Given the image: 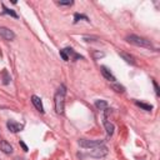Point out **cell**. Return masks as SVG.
Here are the masks:
<instances>
[{"mask_svg":"<svg viewBox=\"0 0 160 160\" xmlns=\"http://www.w3.org/2000/svg\"><path fill=\"white\" fill-rule=\"evenodd\" d=\"M152 85H154V88H155V92H156V95H159V94H160V90H159V86H158V84H156L155 80L152 81Z\"/></svg>","mask_w":160,"mask_h":160,"instance_id":"d6986e66","label":"cell"},{"mask_svg":"<svg viewBox=\"0 0 160 160\" xmlns=\"http://www.w3.org/2000/svg\"><path fill=\"white\" fill-rule=\"evenodd\" d=\"M60 56H61L65 61H68V60H69V56H68V54L64 51V49H62V50H60Z\"/></svg>","mask_w":160,"mask_h":160,"instance_id":"ac0fdd59","label":"cell"},{"mask_svg":"<svg viewBox=\"0 0 160 160\" xmlns=\"http://www.w3.org/2000/svg\"><path fill=\"white\" fill-rule=\"evenodd\" d=\"M79 145L84 149H90L98 145H102V140H88V139H80Z\"/></svg>","mask_w":160,"mask_h":160,"instance_id":"277c9868","label":"cell"},{"mask_svg":"<svg viewBox=\"0 0 160 160\" xmlns=\"http://www.w3.org/2000/svg\"><path fill=\"white\" fill-rule=\"evenodd\" d=\"M99 56L101 58V56H104V54H102V52H95V54H94V58H95V59H98Z\"/></svg>","mask_w":160,"mask_h":160,"instance_id":"44dd1931","label":"cell"},{"mask_svg":"<svg viewBox=\"0 0 160 160\" xmlns=\"http://www.w3.org/2000/svg\"><path fill=\"white\" fill-rule=\"evenodd\" d=\"M126 40L130 44L140 46V48H146V49L152 48V44L150 42V40H148L145 38H141V36H138V35H129V36H126Z\"/></svg>","mask_w":160,"mask_h":160,"instance_id":"7a4b0ae2","label":"cell"},{"mask_svg":"<svg viewBox=\"0 0 160 160\" xmlns=\"http://www.w3.org/2000/svg\"><path fill=\"white\" fill-rule=\"evenodd\" d=\"M0 150H1L4 154H11V152H12V146H11L8 141L1 140V141H0Z\"/></svg>","mask_w":160,"mask_h":160,"instance_id":"ba28073f","label":"cell"},{"mask_svg":"<svg viewBox=\"0 0 160 160\" xmlns=\"http://www.w3.org/2000/svg\"><path fill=\"white\" fill-rule=\"evenodd\" d=\"M65 94H66V89L64 85H60L55 96H54V101H55V111L58 114H64V106H65Z\"/></svg>","mask_w":160,"mask_h":160,"instance_id":"6da1fadb","label":"cell"},{"mask_svg":"<svg viewBox=\"0 0 160 160\" xmlns=\"http://www.w3.org/2000/svg\"><path fill=\"white\" fill-rule=\"evenodd\" d=\"M74 19H75V22H78V21L81 20V19H84L85 21H90L86 15H81V14H75V15H74Z\"/></svg>","mask_w":160,"mask_h":160,"instance_id":"9a60e30c","label":"cell"},{"mask_svg":"<svg viewBox=\"0 0 160 160\" xmlns=\"http://www.w3.org/2000/svg\"><path fill=\"white\" fill-rule=\"evenodd\" d=\"M120 56H122L125 60H126V62H129V64H135V60H134V58L132 56H130V55H128V54H125V52H120Z\"/></svg>","mask_w":160,"mask_h":160,"instance_id":"5bb4252c","label":"cell"},{"mask_svg":"<svg viewBox=\"0 0 160 160\" xmlns=\"http://www.w3.org/2000/svg\"><path fill=\"white\" fill-rule=\"evenodd\" d=\"M31 102H32V105L40 111V112H44V106H42V102H41V99L39 98V96H36V95H32L31 96Z\"/></svg>","mask_w":160,"mask_h":160,"instance_id":"52a82bcc","label":"cell"},{"mask_svg":"<svg viewBox=\"0 0 160 160\" xmlns=\"http://www.w3.org/2000/svg\"><path fill=\"white\" fill-rule=\"evenodd\" d=\"M104 125H105V129H106V132H108V135H112V132H114V125L108 120V118H105L104 116Z\"/></svg>","mask_w":160,"mask_h":160,"instance_id":"30bf717a","label":"cell"},{"mask_svg":"<svg viewBox=\"0 0 160 160\" xmlns=\"http://www.w3.org/2000/svg\"><path fill=\"white\" fill-rule=\"evenodd\" d=\"M135 104H136L138 106H140L141 109L146 110V111H150V110L152 109V105H150V104H145V102H140V101H135Z\"/></svg>","mask_w":160,"mask_h":160,"instance_id":"4fadbf2b","label":"cell"},{"mask_svg":"<svg viewBox=\"0 0 160 160\" xmlns=\"http://www.w3.org/2000/svg\"><path fill=\"white\" fill-rule=\"evenodd\" d=\"M108 154V148L105 145H98L94 148H90V150L88 151V155L92 156V158H104Z\"/></svg>","mask_w":160,"mask_h":160,"instance_id":"3957f363","label":"cell"},{"mask_svg":"<svg viewBox=\"0 0 160 160\" xmlns=\"http://www.w3.org/2000/svg\"><path fill=\"white\" fill-rule=\"evenodd\" d=\"M101 74L104 75V78L105 79H108L109 81H111V82H115V76L110 72V70H108V68H105V66H101Z\"/></svg>","mask_w":160,"mask_h":160,"instance_id":"9c48e42d","label":"cell"},{"mask_svg":"<svg viewBox=\"0 0 160 160\" xmlns=\"http://www.w3.org/2000/svg\"><path fill=\"white\" fill-rule=\"evenodd\" d=\"M95 106L99 109V110H105L108 108V102L105 100H96L95 101Z\"/></svg>","mask_w":160,"mask_h":160,"instance_id":"8fae6325","label":"cell"},{"mask_svg":"<svg viewBox=\"0 0 160 160\" xmlns=\"http://www.w3.org/2000/svg\"><path fill=\"white\" fill-rule=\"evenodd\" d=\"M6 126H8V129H9L11 132H18V131H21V130L24 129V125H22V124L15 122V121H12V120H9V121L6 122Z\"/></svg>","mask_w":160,"mask_h":160,"instance_id":"8992f818","label":"cell"},{"mask_svg":"<svg viewBox=\"0 0 160 160\" xmlns=\"http://www.w3.org/2000/svg\"><path fill=\"white\" fill-rule=\"evenodd\" d=\"M20 145H21V146H22V149H24V150H25V151H28V146H26V145H25V144H24V142H22V141H20Z\"/></svg>","mask_w":160,"mask_h":160,"instance_id":"7402d4cb","label":"cell"},{"mask_svg":"<svg viewBox=\"0 0 160 160\" xmlns=\"http://www.w3.org/2000/svg\"><path fill=\"white\" fill-rule=\"evenodd\" d=\"M112 89H114L115 91H118V92H124V91H125L124 86H121V85H119V84H112Z\"/></svg>","mask_w":160,"mask_h":160,"instance_id":"2e32d148","label":"cell"},{"mask_svg":"<svg viewBox=\"0 0 160 160\" xmlns=\"http://www.w3.org/2000/svg\"><path fill=\"white\" fill-rule=\"evenodd\" d=\"M2 78H4V84H8L9 80H10V76L8 75V71H6V70L2 71Z\"/></svg>","mask_w":160,"mask_h":160,"instance_id":"e0dca14e","label":"cell"},{"mask_svg":"<svg viewBox=\"0 0 160 160\" xmlns=\"http://www.w3.org/2000/svg\"><path fill=\"white\" fill-rule=\"evenodd\" d=\"M2 12H4V14H8V15H10V16H12V18H18V14H16L14 10L8 9L4 4H2Z\"/></svg>","mask_w":160,"mask_h":160,"instance_id":"7c38bea8","label":"cell"},{"mask_svg":"<svg viewBox=\"0 0 160 160\" xmlns=\"http://www.w3.org/2000/svg\"><path fill=\"white\" fill-rule=\"evenodd\" d=\"M0 36L4 39V40H12L15 38V34L12 30H10L9 28H5V26H0Z\"/></svg>","mask_w":160,"mask_h":160,"instance_id":"5b68a950","label":"cell"},{"mask_svg":"<svg viewBox=\"0 0 160 160\" xmlns=\"http://www.w3.org/2000/svg\"><path fill=\"white\" fill-rule=\"evenodd\" d=\"M58 4L59 5H68V6H70V5H72V1H59Z\"/></svg>","mask_w":160,"mask_h":160,"instance_id":"ffe728a7","label":"cell"}]
</instances>
